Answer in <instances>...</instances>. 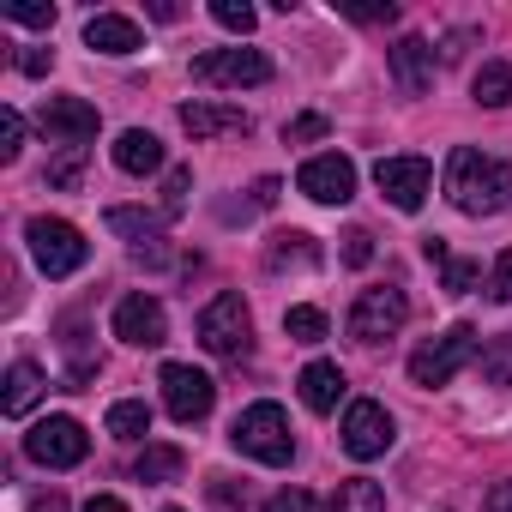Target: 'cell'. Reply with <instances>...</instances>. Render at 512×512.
Listing matches in <instances>:
<instances>
[{"instance_id":"1","label":"cell","mask_w":512,"mask_h":512,"mask_svg":"<svg viewBox=\"0 0 512 512\" xmlns=\"http://www.w3.org/2000/svg\"><path fill=\"white\" fill-rule=\"evenodd\" d=\"M446 199H452L464 217H494V211H506V205H512V163L458 145V151L446 157Z\"/></svg>"},{"instance_id":"2","label":"cell","mask_w":512,"mask_h":512,"mask_svg":"<svg viewBox=\"0 0 512 512\" xmlns=\"http://www.w3.org/2000/svg\"><path fill=\"white\" fill-rule=\"evenodd\" d=\"M229 440H235V452L260 458V464H290V458H296V434H290L284 404H247V410L235 416Z\"/></svg>"},{"instance_id":"3","label":"cell","mask_w":512,"mask_h":512,"mask_svg":"<svg viewBox=\"0 0 512 512\" xmlns=\"http://www.w3.org/2000/svg\"><path fill=\"white\" fill-rule=\"evenodd\" d=\"M25 241H31V260H37L43 278H73V272L91 260L85 235H79L67 217H31V223H25Z\"/></svg>"},{"instance_id":"4","label":"cell","mask_w":512,"mask_h":512,"mask_svg":"<svg viewBox=\"0 0 512 512\" xmlns=\"http://www.w3.org/2000/svg\"><path fill=\"white\" fill-rule=\"evenodd\" d=\"M482 356V338H476V326H452V332H440L434 344H422L416 356H410V380L416 386H446L458 368H470Z\"/></svg>"},{"instance_id":"5","label":"cell","mask_w":512,"mask_h":512,"mask_svg":"<svg viewBox=\"0 0 512 512\" xmlns=\"http://www.w3.org/2000/svg\"><path fill=\"white\" fill-rule=\"evenodd\" d=\"M193 79L199 85H266L272 79V55L266 49H205V55H193Z\"/></svg>"},{"instance_id":"6","label":"cell","mask_w":512,"mask_h":512,"mask_svg":"<svg viewBox=\"0 0 512 512\" xmlns=\"http://www.w3.org/2000/svg\"><path fill=\"white\" fill-rule=\"evenodd\" d=\"M247 332H253V320H247V302L235 290H223V296H211L199 308V344L211 356H241L247 350Z\"/></svg>"},{"instance_id":"7","label":"cell","mask_w":512,"mask_h":512,"mask_svg":"<svg viewBox=\"0 0 512 512\" xmlns=\"http://www.w3.org/2000/svg\"><path fill=\"white\" fill-rule=\"evenodd\" d=\"M410 320V302H404V290H392V284H380V290H362L356 296V308H350V338L356 344H380V338H392L398 326Z\"/></svg>"},{"instance_id":"8","label":"cell","mask_w":512,"mask_h":512,"mask_svg":"<svg viewBox=\"0 0 512 512\" xmlns=\"http://www.w3.org/2000/svg\"><path fill=\"white\" fill-rule=\"evenodd\" d=\"M25 452H31L37 464H49V470H73V464H85L91 434H85V422H73V416H49V422H37V428L25 434Z\"/></svg>"},{"instance_id":"9","label":"cell","mask_w":512,"mask_h":512,"mask_svg":"<svg viewBox=\"0 0 512 512\" xmlns=\"http://www.w3.org/2000/svg\"><path fill=\"white\" fill-rule=\"evenodd\" d=\"M296 187L314 199V205H350L356 199V163L344 151H320L296 169Z\"/></svg>"},{"instance_id":"10","label":"cell","mask_w":512,"mask_h":512,"mask_svg":"<svg viewBox=\"0 0 512 512\" xmlns=\"http://www.w3.org/2000/svg\"><path fill=\"white\" fill-rule=\"evenodd\" d=\"M157 386H163V404H169V416H175V422H205V416H211V404H217L211 374H199L193 362H169Z\"/></svg>"},{"instance_id":"11","label":"cell","mask_w":512,"mask_h":512,"mask_svg":"<svg viewBox=\"0 0 512 512\" xmlns=\"http://www.w3.org/2000/svg\"><path fill=\"white\" fill-rule=\"evenodd\" d=\"M374 181H380V193L398 211H422V199L434 187V169H428V157H380L374 163Z\"/></svg>"},{"instance_id":"12","label":"cell","mask_w":512,"mask_h":512,"mask_svg":"<svg viewBox=\"0 0 512 512\" xmlns=\"http://www.w3.org/2000/svg\"><path fill=\"white\" fill-rule=\"evenodd\" d=\"M115 338L121 344H133V350H157L163 338H169V314H163V302L157 296H121L115 302Z\"/></svg>"},{"instance_id":"13","label":"cell","mask_w":512,"mask_h":512,"mask_svg":"<svg viewBox=\"0 0 512 512\" xmlns=\"http://www.w3.org/2000/svg\"><path fill=\"white\" fill-rule=\"evenodd\" d=\"M392 446V416H386V404H374V398H356L350 410H344V452L350 458H380Z\"/></svg>"},{"instance_id":"14","label":"cell","mask_w":512,"mask_h":512,"mask_svg":"<svg viewBox=\"0 0 512 512\" xmlns=\"http://www.w3.org/2000/svg\"><path fill=\"white\" fill-rule=\"evenodd\" d=\"M37 127H43L49 139H61L67 151H73V145L85 151V139H97V109H91L85 97H49L43 115H37Z\"/></svg>"},{"instance_id":"15","label":"cell","mask_w":512,"mask_h":512,"mask_svg":"<svg viewBox=\"0 0 512 512\" xmlns=\"http://www.w3.org/2000/svg\"><path fill=\"white\" fill-rule=\"evenodd\" d=\"M103 223H109V229H115V235L139 253V260H151V266H157V260H169V247H163V217H157V211L109 205V217H103Z\"/></svg>"},{"instance_id":"16","label":"cell","mask_w":512,"mask_h":512,"mask_svg":"<svg viewBox=\"0 0 512 512\" xmlns=\"http://www.w3.org/2000/svg\"><path fill=\"white\" fill-rule=\"evenodd\" d=\"M386 61H392V85L404 97H422L434 85V49H428V37H398L386 49Z\"/></svg>"},{"instance_id":"17","label":"cell","mask_w":512,"mask_h":512,"mask_svg":"<svg viewBox=\"0 0 512 512\" xmlns=\"http://www.w3.org/2000/svg\"><path fill=\"white\" fill-rule=\"evenodd\" d=\"M181 127L187 139H223V133H247V109L235 103H181Z\"/></svg>"},{"instance_id":"18","label":"cell","mask_w":512,"mask_h":512,"mask_svg":"<svg viewBox=\"0 0 512 512\" xmlns=\"http://www.w3.org/2000/svg\"><path fill=\"white\" fill-rule=\"evenodd\" d=\"M109 157H115L121 175H151V169H163V139L145 133V127H127V133L109 145Z\"/></svg>"},{"instance_id":"19","label":"cell","mask_w":512,"mask_h":512,"mask_svg":"<svg viewBox=\"0 0 512 512\" xmlns=\"http://www.w3.org/2000/svg\"><path fill=\"white\" fill-rule=\"evenodd\" d=\"M85 49H97V55H133V49H145V37H139L133 19H121V13H97V19L85 25Z\"/></svg>"},{"instance_id":"20","label":"cell","mask_w":512,"mask_h":512,"mask_svg":"<svg viewBox=\"0 0 512 512\" xmlns=\"http://www.w3.org/2000/svg\"><path fill=\"white\" fill-rule=\"evenodd\" d=\"M338 398H344V374H338V362H308L302 368V404L308 410H338Z\"/></svg>"},{"instance_id":"21","label":"cell","mask_w":512,"mask_h":512,"mask_svg":"<svg viewBox=\"0 0 512 512\" xmlns=\"http://www.w3.org/2000/svg\"><path fill=\"white\" fill-rule=\"evenodd\" d=\"M43 386H49V380H43L37 362H13V368H7V392H0V410H7V416H25V410L43 398Z\"/></svg>"},{"instance_id":"22","label":"cell","mask_w":512,"mask_h":512,"mask_svg":"<svg viewBox=\"0 0 512 512\" xmlns=\"http://www.w3.org/2000/svg\"><path fill=\"white\" fill-rule=\"evenodd\" d=\"M181 470H187V452H181V446H151V440H145V452L133 458V476H139V482H175Z\"/></svg>"},{"instance_id":"23","label":"cell","mask_w":512,"mask_h":512,"mask_svg":"<svg viewBox=\"0 0 512 512\" xmlns=\"http://www.w3.org/2000/svg\"><path fill=\"white\" fill-rule=\"evenodd\" d=\"M326 512H386V494H380V482L350 476V482H338V494H332Z\"/></svg>"},{"instance_id":"24","label":"cell","mask_w":512,"mask_h":512,"mask_svg":"<svg viewBox=\"0 0 512 512\" xmlns=\"http://www.w3.org/2000/svg\"><path fill=\"white\" fill-rule=\"evenodd\" d=\"M115 440H145L151 434V404H139V398H121V404H109V422H103Z\"/></svg>"},{"instance_id":"25","label":"cell","mask_w":512,"mask_h":512,"mask_svg":"<svg viewBox=\"0 0 512 512\" xmlns=\"http://www.w3.org/2000/svg\"><path fill=\"white\" fill-rule=\"evenodd\" d=\"M470 91H476L482 109H506V103H512V67H506V61H482V73H476Z\"/></svg>"},{"instance_id":"26","label":"cell","mask_w":512,"mask_h":512,"mask_svg":"<svg viewBox=\"0 0 512 512\" xmlns=\"http://www.w3.org/2000/svg\"><path fill=\"white\" fill-rule=\"evenodd\" d=\"M476 362H482V380H488V386L512 392V332H506V338H488V350H482Z\"/></svg>"},{"instance_id":"27","label":"cell","mask_w":512,"mask_h":512,"mask_svg":"<svg viewBox=\"0 0 512 512\" xmlns=\"http://www.w3.org/2000/svg\"><path fill=\"white\" fill-rule=\"evenodd\" d=\"M272 266H278V272H284V266H320L314 235H296V229H290V235H278V241H272Z\"/></svg>"},{"instance_id":"28","label":"cell","mask_w":512,"mask_h":512,"mask_svg":"<svg viewBox=\"0 0 512 512\" xmlns=\"http://www.w3.org/2000/svg\"><path fill=\"white\" fill-rule=\"evenodd\" d=\"M211 19H217L223 31H235V37H247L253 25H260V13H253L247 0H211Z\"/></svg>"},{"instance_id":"29","label":"cell","mask_w":512,"mask_h":512,"mask_svg":"<svg viewBox=\"0 0 512 512\" xmlns=\"http://www.w3.org/2000/svg\"><path fill=\"white\" fill-rule=\"evenodd\" d=\"M284 332H290L296 344H320V338H326V314H320V308H290V314H284Z\"/></svg>"},{"instance_id":"30","label":"cell","mask_w":512,"mask_h":512,"mask_svg":"<svg viewBox=\"0 0 512 512\" xmlns=\"http://www.w3.org/2000/svg\"><path fill=\"white\" fill-rule=\"evenodd\" d=\"M19 151H25V115L0 109V163H19Z\"/></svg>"},{"instance_id":"31","label":"cell","mask_w":512,"mask_h":512,"mask_svg":"<svg viewBox=\"0 0 512 512\" xmlns=\"http://www.w3.org/2000/svg\"><path fill=\"white\" fill-rule=\"evenodd\" d=\"M440 278H446V290H452V296H470V290L482 284V260H446V266H440Z\"/></svg>"},{"instance_id":"32","label":"cell","mask_w":512,"mask_h":512,"mask_svg":"<svg viewBox=\"0 0 512 512\" xmlns=\"http://www.w3.org/2000/svg\"><path fill=\"white\" fill-rule=\"evenodd\" d=\"M79 175H85V151H79V145L49 163V187H79Z\"/></svg>"},{"instance_id":"33","label":"cell","mask_w":512,"mask_h":512,"mask_svg":"<svg viewBox=\"0 0 512 512\" xmlns=\"http://www.w3.org/2000/svg\"><path fill=\"white\" fill-rule=\"evenodd\" d=\"M187 187H193V175L187 169H169V181H163V217H181L187 211Z\"/></svg>"},{"instance_id":"34","label":"cell","mask_w":512,"mask_h":512,"mask_svg":"<svg viewBox=\"0 0 512 512\" xmlns=\"http://www.w3.org/2000/svg\"><path fill=\"white\" fill-rule=\"evenodd\" d=\"M7 19H13V25H31V31H49V25H55V7H37V0H13Z\"/></svg>"},{"instance_id":"35","label":"cell","mask_w":512,"mask_h":512,"mask_svg":"<svg viewBox=\"0 0 512 512\" xmlns=\"http://www.w3.org/2000/svg\"><path fill=\"white\" fill-rule=\"evenodd\" d=\"M488 296H494V302H512V247L494 253V266H488Z\"/></svg>"},{"instance_id":"36","label":"cell","mask_w":512,"mask_h":512,"mask_svg":"<svg viewBox=\"0 0 512 512\" xmlns=\"http://www.w3.org/2000/svg\"><path fill=\"white\" fill-rule=\"evenodd\" d=\"M13 67H19V73H31V79H43V73L55 67V49H19V55H13Z\"/></svg>"},{"instance_id":"37","label":"cell","mask_w":512,"mask_h":512,"mask_svg":"<svg viewBox=\"0 0 512 512\" xmlns=\"http://www.w3.org/2000/svg\"><path fill=\"white\" fill-rule=\"evenodd\" d=\"M284 139H290V145H302V139H326V115H296V121L284 127Z\"/></svg>"},{"instance_id":"38","label":"cell","mask_w":512,"mask_h":512,"mask_svg":"<svg viewBox=\"0 0 512 512\" xmlns=\"http://www.w3.org/2000/svg\"><path fill=\"white\" fill-rule=\"evenodd\" d=\"M344 260H350V266H368V260H374V235H368V229H350V235H344Z\"/></svg>"},{"instance_id":"39","label":"cell","mask_w":512,"mask_h":512,"mask_svg":"<svg viewBox=\"0 0 512 512\" xmlns=\"http://www.w3.org/2000/svg\"><path fill=\"white\" fill-rule=\"evenodd\" d=\"M211 500H217L223 512H235V506L247 500V488H235V476H211Z\"/></svg>"},{"instance_id":"40","label":"cell","mask_w":512,"mask_h":512,"mask_svg":"<svg viewBox=\"0 0 512 512\" xmlns=\"http://www.w3.org/2000/svg\"><path fill=\"white\" fill-rule=\"evenodd\" d=\"M314 500H308V488H284V494H272L266 500V512H308Z\"/></svg>"},{"instance_id":"41","label":"cell","mask_w":512,"mask_h":512,"mask_svg":"<svg viewBox=\"0 0 512 512\" xmlns=\"http://www.w3.org/2000/svg\"><path fill=\"white\" fill-rule=\"evenodd\" d=\"M356 25H380V19H398V7H392V0H386V7H344Z\"/></svg>"},{"instance_id":"42","label":"cell","mask_w":512,"mask_h":512,"mask_svg":"<svg viewBox=\"0 0 512 512\" xmlns=\"http://www.w3.org/2000/svg\"><path fill=\"white\" fill-rule=\"evenodd\" d=\"M482 512H512V482H494V488L482 494Z\"/></svg>"},{"instance_id":"43","label":"cell","mask_w":512,"mask_h":512,"mask_svg":"<svg viewBox=\"0 0 512 512\" xmlns=\"http://www.w3.org/2000/svg\"><path fill=\"white\" fill-rule=\"evenodd\" d=\"M85 512H127V500H121V494H91Z\"/></svg>"},{"instance_id":"44","label":"cell","mask_w":512,"mask_h":512,"mask_svg":"<svg viewBox=\"0 0 512 512\" xmlns=\"http://www.w3.org/2000/svg\"><path fill=\"white\" fill-rule=\"evenodd\" d=\"M31 512H67V500H61V494H43V500H37Z\"/></svg>"},{"instance_id":"45","label":"cell","mask_w":512,"mask_h":512,"mask_svg":"<svg viewBox=\"0 0 512 512\" xmlns=\"http://www.w3.org/2000/svg\"><path fill=\"white\" fill-rule=\"evenodd\" d=\"M169 512H175V506H169Z\"/></svg>"}]
</instances>
